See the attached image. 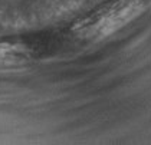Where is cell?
Here are the masks:
<instances>
[{"label":"cell","instance_id":"1","mask_svg":"<svg viewBox=\"0 0 151 145\" xmlns=\"http://www.w3.org/2000/svg\"><path fill=\"white\" fill-rule=\"evenodd\" d=\"M132 3H134V1H131V3H129V6H127V7H122V9L119 10V13H118V16H124V17H127L128 19V13H135V11L138 10V7H134V6H132ZM104 23H108V24H106V27H108V26H114V27H116V24H118L119 22L116 20V17L114 16V14H109V16L106 17V22L99 23L98 26L101 27Z\"/></svg>","mask_w":151,"mask_h":145}]
</instances>
